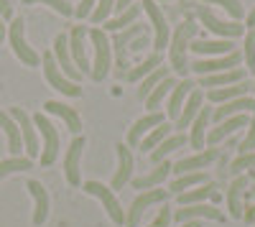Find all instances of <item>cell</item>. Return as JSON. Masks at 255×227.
Returning a JSON list of instances; mask_svg holds the SVG:
<instances>
[{
	"label": "cell",
	"mask_w": 255,
	"mask_h": 227,
	"mask_svg": "<svg viewBox=\"0 0 255 227\" xmlns=\"http://www.w3.org/2000/svg\"><path fill=\"white\" fill-rule=\"evenodd\" d=\"M197 38V20L186 15L181 23L176 26V31L171 33V46H168V56H171V64L176 69V74L186 77L189 74V61H186V51H189V44Z\"/></svg>",
	"instance_id": "obj_1"
},
{
	"label": "cell",
	"mask_w": 255,
	"mask_h": 227,
	"mask_svg": "<svg viewBox=\"0 0 255 227\" xmlns=\"http://www.w3.org/2000/svg\"><path fill=\"white\" fill-rule=\"evenodd\" d=\"M92 44H95V64H92V79L100 82L108 77L110 64H113V46H110V38L102 28H92Z\"/></svg>",
	"instance_id": "obj_2"
},
{
	"label": "cell",
	"mask_w": 255,
	"mask_h": 227,
	"mask_svg": "<svg viewBox=\"0 0 255 227\" xmlns=\"http://www.w3.org/2000/svg\"><path fill=\"white\" fill-rule=\"evenodd\" d=\"M41 64H44L46 82H49L54 90H59L61 95H67V97H79L82 95V87L77 85V82H72V79H67V77L61 74V69H59L56 61H54V54L51 51H46L44 56H41Z\"/></svg>",
	"instance_id": "obj_3"
},
{
	"label": "cell",
	"mask_w": 255,
	"mask_h": 227,
	"mask_svg": "<svg viewBox=\"0 0 255 227\" xmlns=\"http://www.w3.org/2000/svg\"><path fill=\"white\" fill-rule=\"evenodd\" d=\"M33 125L41 130V135H44V153H41V163H44V166H51V163L56 161V156H59V133L54 128V122L44 113L33 115Z\"/></svg>",
	"instance_id": "obj_4"
},
{
	"label": "cell",
	"mask_w": 255,
	"mask_h": 227,
	"mask_svg": "<svg viewBox=\"0 0 255 227\" xmlns=\"http://www.w3.org/2000/svg\"><path fill=\"white\" fill-rule=\"evenodd\" d=\"M84 192L92 194V197H97V199L105 204L108 217H110L115 225H125V210L120 207V202H118V197L113 194L110 187H105V184H100V181H87V184H84Z\"/></svg>",
	"instance_id": "obj_5"
},
{
	"label": "cell",
	"mask_w": 255,
	"mask_h": 227,
	"mask_svg": "<svg viewBox=\"0 0 255 227\" xmlns=\"http://www.w3.org/2000/svg\"><path fill=\"white\" fill-rule=\"evenodd\" d=\"M197 15L199 20L217 36H225V38H235V36H243L245 26L240 23V20H220L215 13L209 10V5H197Z\"/></svg>",
	"instance_id": "obj_6"
},
{
	"label": "cell",
	"mask_w": 255,
	"mask_h": 227,
	"mask_svg": "<svg viewBox=\"0 0 255 227\" xmlns=\"http://www.w3.org/2000/svg\"><path fill=\"white\" fill-rule=\"evenodd\" d=\"M23 28H26V23H23V18H13L10 20V33H8V38H10V46H13V51H15V56L23 61L26 67H36L38 61H41V56L26 44V36H23Z\"/></svg>",
	"instance_id": "obj_7"
},
{
	"label": "cell",
	"mask_w": 255,
	"mask_h": 227,
	"mask_svg": "<svg viewBox=\"0 0 255 227\" xmlns=\"http://www.w3.org/2000/svg\"><path fill=\"white\" fill-rule=\"evenodd\" d=\"M243 61V54L240 51H232L227 56H215V59H197L191 69H194L199 77H207V74H220V72H230V69H238Z\"/></svg>",
	"instance_id": "obj_8"
},
{
	"label": "cell",
	"mask_w": 255,
	"mask_h": 227,
	"mask_svg": "<svg viewBox=\"0 0 255 227\" xmlns=\"http://www.w3.org/2000/svg\"><path fill=\"white\" fill-rule=\"evenodd\" d=\"M168 194H171V192H166V189H148V192H140V194L133 199L128 215H125V227H135L138 220L143 217L145 207H151V204H156V202H166Z\"/></svg>",
	"instance_id": "obj_9"
},
{
	"label": "cell",
	"mask_w": 255,
	"mask_h": 227,
	"mask_svg": "<svg viewBox=\"0 0 255 227\" xmlns=\"http://www.w3.org/2000/svg\"><path fill=\"white\" fill-rule=\"evenodd\" d=\"M140 5H143V10L151 15V23H153V28H156V38H153V51H163L166 49V44L171 41V31H168V26H166V15L161 13V8L156 5V0H140Z\"/></svg>",
	"instance_id": "obj_10"
},
{
	"label": "cell",
	"mask_w": 255,
	"mask_h": 227,
	"mask_svg": "<svg viewBox=\"0 0 255 227\" xmlns=\"http://www.w3.org/2000/svg\"><path fill=\"white\" fill-rule=\"evenodd\" d=\"M10 117L18 122V128H20V138H23L28 158H36L38 156V138H36V130H33V120L28 117V113L23 108H10Z\"/></svg>",
	"instance_id": "obj_11"
},
{
	"label": "cell",
	"mask_w": 255,
	"mask_h": 227,
	"mask_svg": "<svg viewBox=\"0 0 255 227\" xmlns=\"http://www.w3.org/2000/svg\"><path fill=\"white\" fill-rule=\"evenodd\" d=\"M84 36H87V28L84 26H74L72 36H69V51L74 56V67L82 74H92V64L87 59V49H84Z\"/></svg>",
	"instance_id": "obj_12"
},
{
	"label": "cell",
	"mask_w": 255,
	"mask_h": 227,
	"mask_svg": "<svg viewBox=\"0 0 255 227\" xmlns=\"http://www.w3.org/2000/svg\"><path fill=\"white\" fill-rule=\"evenodd\" d=\"M54 54H56V64L61 67V72L67 74L69 79L79 82L82 79V72L74 67V61H72V51H69V36H64L59 33L56 41H54Z\"/></svg>",
	"instance_id": "obj_13"
},
{
	"label": "cell",
	"mask_w": 255,
	"mask_h": 227,
	"mask_svg": "<svg viewBox=\"0 0 255 227\" xmlns=\"http://www.w3.org/2000/svg\"><path fill=\"white\" fill-rule=\"evenodd\" d=\"M115 151H118V171H115V176H113V189H123L128 181L133 179V171H135V158H133V153H130V148L128 146H115Z\"/></svg>",
	"instance_id": "obj_14"
},
{
	"label": "cell",
	"mask_w": 255,
	"mask_h": 227,
	"mask_svg": "<svg viewBox=\"0 0 255 227\" xmlns=\"http://www.w3.org/2000/svg\"><path fill=\"white\" fill-rule=\"evenodd\" d=\"M26 189L31 192V197H33V225L36 227H41L46 222V217H49V194H46V189H44V184H38V181H26Z\"/></svg>",
	"instance_id": "obj_15"
},
{
	"label": "cell",
	"mask_w": 255,
	"mask_h": 227,
	"mask_svg": "<svg viewBox=\"0 0 255 227\" xmlns=\"http://www.w3.org/2000/svg\"><path fill=\"white\" fill-rule=\"evenodd\" d=\"M245 125H250V120H248L245 115H232V117H227V120L217 122V125L209 130V135H207L209 146H217L220 140H225L227 135H232L235 130H240V128H245Z\"/></svg>",
	"instance_id": "obj_16"
},
{
	"label": "cell",
	"mask_w": 255,
	"mask_h": 227,
	"mask_svg": "<svg viewBox=\"0 0 255 227\" xmlns=\"http://www.w3.org/2000/svg\"><path fill=\"white\" fill-rule=\"evenodd\" d=\"M212 161H217V148H204V151H199L197 156H191V158L176 161V166H174L171 171H174V174H179V176H184V174H194L197 169L209 166Z\"/></svg>",
	"instance_id": "obj_17"
},
{
	"label": "cell",
	"mask_w": 255,
	"mask_h": 227,
	"mask_svg": "<svg viewBox=\"0 0 255 227\" xmlns=\"http://www.w3.org/2000/svg\"><path fill=\"white\" fill-rule=\"evenodd\" d=\"M189 49L197 56H227V54L235 51V44H232L230 38H222V41H199V38H194L189 44Z\"/></svg>",
	"instance_id": "obj_18"
},
{
	"label": "cell",
	"mask_w": 255,
	"mask_h": 227,
	"mask_svg": "<svg viewBox=\"0 0 255 227\" xmlns=\"http://www.w3.org/2000/svg\"><path fill=\"white\" fill-rule=\"evenodd\" d=\"M82 148H84V138H74L72 146L67 151V158H64V174H67V181L72 187H79V156H82Z\"/></svg>",
	"instance_id": "obj_19"
},
{
	"label": "cell",
	"mask_w": 255,
	"mask_h": 227,
	"mask_svg": "<svg viewBox=\"0 0 255 227\" xmlns=\"http://www.w3.org/2000/svg\"><path fill=\"white\" fill-rule=\"evenodd\" d=\"M161 122H163V115H161V113H151V115L140 117L135 125L128 130V148H138V146H140V138H143L145 133H151L153 128H158Z\"/></svg>",
	"instance_id": "obj_20"
},
{
	"label": "cell",
	"mask_w": 255,
	"mask_h": 227,
	"mask_svg": "<svg viewBox=\"0 0 255 227\" xmlns=\"http://www.w3.org/2000/svg\"><path fill=\"white\" fill-rule=\"evenodd\" d=\"M197 217L222 222V212L215 210V207H207V204H189V207H179V210L171 215V220H176V222H181V225L189 222V220H197Z\"/></svg>",
	"instance_id": "obj_21"
},
{
	"label": "cell",
	"mask_w": 255,
	"mask_h": 227,
	"mask_svg": "<svg viewBox=\"0 0 255 227\" xmlns=\"http://www.w3.org/2000/svg\"><path fill=\"white\" fill-rule=\"evenodd\" d=\"M202 100H204L202 90H194V92L189 95V100L184 102V108H181V115L176 117V133L191 128V122H194V117H197L199 110H202Z\"/></svg>",
	"instance_id": "obj_22"
},
{
	"label": "cell",
	"mask_w": 255,
	"mask_h": 227,
	"mask_svg": "<svg viewBox=\"0 0 255 227\" xmlns=\"http://www.w3.org/2000/svg\"><path fill=\"white\" fill-rule=\"evenodd\" d=\"M250 90H253L250 82H238V85H230V87L209 90V92H207V100L215 102V105L220 108V105H225V102H232V100H238V97H245Z\"/></svg>",
	"instance_id": "obj_23"
},
{
	"label": "cell",
	"mask_w": 255,
	"mask_h": 227,
	"mask_svg": "<svg viewBox=\"0 0 255 227\" xmlns=\"http://www.w3.org/2000/svg\"><path fill=\"white\" fill-rule=\"evenodd\" d=\"M44 108H46V113L59 115L64 122H67V128H69V133H72V135H77V133L82 130V120H79V115L74 113V108L64 105V102H54V100H49Z\"/></svg>",
	"instance_id": "obj_24"
},
{
	"label": "cell",
	"mask_w": 255,
	"mask_h": 227,
	"mask_svg": "<svg viewBox=\"0 0 255 227\" xmlns=\"http://www.w3.org/2000/svg\"><path fill=\"white\" fill-rule=\"evenodd\" d=\"M243 110H253L255 113V100L250 97H238V100H232V102H225V105L215 108V113H212V117H215V122H222L232 115H240Z\"/></svg>",
	"instance_id": "obj_25"
},
{
	"label": "cell",
	"mask_w": 255,
	"mask_h": 227,
	"mask_svg": "<svg viewBox=\"0 0 255 227\" xmlns=\"http://www.w3.org/2000/svg\"><path fill=\"white\" fill-rule=\"evenodd\" d=\"M0 128H3L5 135H8V148H10V153L18 156L20 151H23V138H20V128H18V122L10 117V113L0 110Z\"/></svg>",
	"instance_id": "obj_26"
},
{
	"label": "cell",
	"mask_w": 255,
	"mask_h": 227,
	"mask_svg": "<svg viewBox=\"0 0 255 227\" xmlns=\"http://www.w3.org/2000/svg\"><path fill=\"white\" fill-rule=\"evenodd\" d=\"M245 187H248V176H235L232 179V184H230V189H227V204H230V215L232 217H243L245 215V207L240 204V194L245 192Z\"/></svg>",
	"instance_id": "obj_27"
},
{
	"label": "cell",
	"mask_w": 255,
	"mask_h": 227,
	"mask_svg": "<svg viewBox=\"0 0 255 227\" xmlns=\"http://www.w3.org/2000/svg\"><path fill=\"white\" fill-rule=\"evenodd\" d=\"M238 82H245V72L243 69H230V72H220V74L199 77L202 87H230V85H238Z\"/></svg>",
	"instance_id": "obj_28"
},
{
	"label": "cell",
	"mask_w": 255,
	"mask_h": 227,
	"mask_svg": "<svg viewBox=\"0 0 255 227\" xmlns=\"http://www.w3.org/2000/svg\"><path fill=\"white\" fill-rule=\"evenodd\" d=\"M140 13H143V5L135 3V5H130L128 10H123L120 15H115L113 20H105V28L113 31V33H120V31H125V28H130L133 23H138V15H140Z\"/></svg>",
	"instance_id": "obj_29"
},
{
	"label": "cell",
	"mask_w": 255,
	"mask_h": 227,
	"mask_svg": "<svg viewBox=\"0 0 255 227\" xmlns=\"http://www.w3.org/2000/svg\"><path fill=\"white\" fill-rule=\"evenodd\" d=\"M194 82H191V79H181L179 82V85H176V90L171 92V100H168V117H179L181 115V108H184V100L191 95V92H194Z\"/></svg>",
	"instance_id": "obj_30"
},
{
	"label": "cell",
	"mask_w": 255,
	"mask_h": 227,
	"mask_svg": "<svg viewBox=\"0 0 255 227\" xmlns=\"http://www.w3.org/2000/svg\"><path fill=\"white\" fill-rule=\"evenodd\" d=\"M171 169H174V163H168V161L158 163L151 174H145L140 179H133V189H145V192L148 189H156V184H161L168 174H171Z\"/></svg>",
	"instance_id": "obj_31"
},
{
	"label": "cell",
	"mask_w": 255,
	"mask_h": 227,
	"mask_svg": "<svg viewBox=\"0 0 255 227\" xmlns=\"http://www.w3.org/2000/svg\"><path fill=\"white\" fill-rule=\"evenodd\" d=\"M186 143H189V138H186L184 133H176V135H171V138H166L158 148H153V151H151V163H153V166H158V163H163V161H166V156H168V153L179 151L181 146H186Z\"/></svg>",
	"instance_id": "obj_32"
},
{
	"label": "cell",
	"mask_w": 255,
	"mask_h": 227,
	"mask_svg": "<svg viewBox=\"0 0 255 227\" xmlns=\"http://www.w3.org/2000/svg\"><path fill=\"white\" fill-rule=\"evenodd\" d=\"M202 199H217V187H215L212 181L202 184L199 189H191V192H184V194H179V197H176L179 207H189V204H199Z\"/></svg>",
	"instance_id": "obj_33"
},
{
	"label": "cell",
	"mask_w": 255,
	"mask_h": 227,
	"mask_svg": "<svg viewBox=\"0 0 255 227\" xmlns=\"http://www.w3.org/2000/svg\"><path fill=\"white\" fill-rule=\"evenodd\" d=\"M212 120V108H202L199 115L194 117V122H191V146H194L197 151L204 148V130H207V122Z\"/></svg>",
	"instance_id": "obj_34"
},
{
	"label": "cell",
	"mask_w": 255,
	"mask_h": 227,
	"mask_svg": "<svg viewBox=\"0 0 255 227\" xmlns=\"http://www.w3.org/2000/svg\"><path fill=\"white\" fill-rule=\"evenodd\" d=\"M166 77H171V69H168V67H163V64H161V67H158L156 72H151L148 77H143V85L138 87V97H140V100L145 102V97L151 95V92H153V90H156V87L161 85V82H163Z\"/></svg>",
	"instance_id": "obj_35"
},
{
	"label": "cell",
	"mask_w": 255,
	"mask_h": 227,
	"mask_svg": "<svg viewBox=\"0 0 255 227\" xmlns=\"http://www.w3.org/2000/svg\"><path fill=\"white\" fill-rule=\"evenodd\" d=\"M161 67V54L158 51H153L151 56H148L143 64H138V67H133V69H128V74H125V79H130V82H135V79H143V77H148L151 72H156Z\"/></svg>",
	"instance_id": "obj_36"
},
{
	"label": "cell",
	"mask_w": 255,
	"mask_h": 227,
	"mask_svg": "<svg viewBox=\"0 0 255 227\" xmlns=\"http://www.w3.org/2000/svg\"><path fill=\"white\" fill-rule=\"evenodd\" d=\"M207 181H212L209 174H204V171H194V174H184V176H179V179L171 184V189H174V194H184L189 187H197V184H207Z\"/></svg>",
	"instance_id": "obj_37"
},
{
	"label": "cell",
	"mask_w": 255,
	"mask_h": 227,
	"mask_svg": "<svg viewBox=\"0 0 255 227\" xmlns=\"http://www.w3.org/2000/svg\"><path fill=\"white\" fill-rule=\"evenodd\" d=\"M171 87H176V85H174V79H171V77H166V79L161 82V85H158V87H156L151 95H148V97H145V108L151 110V113H158L161 100H163L168 92H171Z\"/></svg>",
	"instance_id": "obj_38"
},
{
	"label": "cell",
	"mask_w": 255,
	"mask_h": 227,
	"mask_svg": "<svg viewBox=\"0 0 255 227\" xmlns=\"http://www.w3.org/2000/svg\"><path fill=\"white\" fill-rule=\"evenodd\" d=\"M168 133H171V125H168V122H161L158 128H153L151 133H148V138L140 143V148H143L145 153H151L153 148H158L161 143L166 140V135H168Z\"/></svg>",
	"instance_id": "obj_39"
},
{
	"label": "cell",
	"mask_w": 255,
	"mask_h": 227,
	"mask_svg": "<svg viewBox=\"0 0 255 227\" xmlns=\"http://www.w3.org/2000/svg\"><path fill=\"white\" fill-rule=\"evenodd\" d=\"M31 166H33L31 158H20V156H13L8 161H0V181H3L8 174H13V171H26Z\"/></svg>",
	"instance_id": "obj_40"
},
{
	"label": "cell",
	"mask_w": 255,
	"mask_h": 227,
	"mask_svg": "<svg viewBox=\"0 0 255 227\" xmlns=\"http://www.w3.org/2000/svg\"><path fill=\"white\" fill-rule=\"evenodd\" d=\"M202 3H204V5H222L235 20H240V18L245 15V8H243L240 0H202Z\"/></svg>",
	"instance_id": "obj_41"
},
{
	"label": "cell",
	"mask_w": 255,
	"mask_h": 227,
	"mask_svg": "<svg viewBox=\"0 0 255 227\" xmlns=\"http://www.w3.org/2000/svg\"><path fill=\"white\" fill-rule=\"evenodd\" d=\"M253 169H255V153H243V156H238L235 161H232L230 174L232 176H240L243 171H253Z\"/></svg>",
	"instance_id": "obj_42"
},
{
	"label": "cell",
	"mask_w": 255,
	"mask_h": 227,
	"mask_svg": "<svg viewBox=\"0 0 255 227\" xmlns=\"http://www.w3.org/2000/svg\"><path fill=\"white\" fill-rule=\"evenodd\" d=\"M113 10H115V0H100V3H97V8H95V13H92L95 26L105 23V20L110 18V13H113Z\"/></svg>",
	"instance_id": "obj_43"
},
{
	"label": "cell",
	"mask_w": 255,
	"mask_h": 227,
	"mask_svg": "<svg viewBox=\"0 0 255 227\" xmlns=\"http://www.w3.org/2000/svg\"><path fill=\"white\" fill-rule=\"evenodd\" d=\"M26 5H33V3H44V5H51L56 13H61V15H72L74 13V8L67 3V0H23Z\"/></svg>",
	"instance_id": "obj_44"
},
{
	"label": "cell",
	"mask_w": 255,
	"mask_h": 227,
	"mask_svg": "<svg viewBox=\"0 0 255 227\" xmlns=\"http://www.w3.org/2000/svg\"><path fill=\"white\" fill-rule=\"evenodd\" d=\"M248 67L255 72V28H248V36H245V51H243Z\"/></svg>",
	"instance_id": "obj_45"
},
{
	"label": "cell",
	"mask_w": 255,
	"mask_h": 227,
	"mask_svg": "<svg viewBox=\"0 0 255 227\" xmlns=\"http://www.w3.org/2000/svg\"><path fill=\"white\" fill-rule=\"evenodd\" d=\"M238 148H240V156H243V153H253V148H255V115L250 117V130H248V138L240 143Z\"/></svg>",
	"instance_id": "obj_46"
},
{
	"label": "cell",
	"mask_w": 255,
	"mask_h": 227,
	"mask_svg": "<svg viewBox=\"0 0 255 227\" xmlns=\"http://www.w3.org/2000/svg\"><path fill=\"white\" fill-rule=\"evenodd\" d=\"M168 222H171V207H163L148 227H168Z\"/></svg>",
	"instance_id": "obj_47"
},
{
	"label": "cell",
	"mask_w": 255,
	"mask_h": 227,
	"mask_svg": "<svg viewBox=\"0 0 255 227\" xmlns=\"http://www.w3.org/2000/svg\"><path fill=\"white\" fill-rule=\"evenodd\" d=\"M145 46H151V38H148V33L138 36V38H135V41H133V44L128 46V49H130V51L135 54V51H140V49H145ZM125 54H128V51H125Z\"/></svg>",
	"instance_id": "obj_48"
},
{
	"label": "cell",
	"mask_w": 255,
	"mask_h": 227,
	"mask_svg": "<svg viewBox=\"0 0 255 227\" xmlns=\"http://www.w3.org/2000/svg\"><path fill=\"white\" fill-rule=\"evenodd\" d=\"M92 5H95V0H82V5L74 10V13H77V18H87V15L92 13Z\"/></svg>",
	"instance_id": "obj_49"
},
{
	"label": "cell",
	"mask_w": 255,
	"mask_h": 227,
	"mask_svg": "<svg viewBox=\"0 0 255 227\" xmlns=\"http://www.w3.org/2000/svg\"><path fill=\"white\" fill-rule=\"evenodd\" d=\"M0 18H8V20H13V8H10V0H0Z\"/></svg>",
	"instance_id": "obj_50"
},
{
	"label": "cell",
	"mask_w": 255,
	"mask_h": 227,
	"mask_svg": "<svg viewBox=\"0 0 255 227\" xmlns=\"http://www.w3.org/2000/svg\"><path fill=\"white\" fill-rule=\"evenodd\" d=\"M133 3H138V0H115V15H120L123 10H128Z\"/></svg>",
	"instance_id": "obj_51"
},
{
	"label": "cell",
	"mask_w": 255,
	"mask_h": 227,
	"mask_svg": "<svg viewBox=\"0 0 255 227\" xmlns=\"http://www.w3.org/2000/svg\"><path fill=\"white\" fill-rule=\"evenodd\" d=\"M243 220H245V222H255V204H253V207H245Z\"/></svg>",
	"instance_id": "obj_52"
},
{
	"label": "cell",
	"mask_w": 255,
	"mask_h": 227,
	"mask_svg": "<svg viewBox=\"0 0 255 227\" xmlns=\"http://www.w3.org/2000/svg\"><path fill=\"white\" fill-rule=\"evenodd\" d=\"M248 28H255V8L250 10V15H248V23H245Z\"/></svg>",
	"instance_id": "obj_53"
},
{
	"label": "cell",
	"mask_w": 255,
	"mask_h": 227,
	"mask_svg": "<svg viewBox=\"0 0 255 227\" xmlns=\"http://www.w3.org/2000/svg\"><path fill=\"white\" fill-rule=\"evenodd\" d=\"M5 41V26H3V18H0V44Z\"/></svg>",
	"instance_id": "obj_54"
},
{
	"label": "cell",
	"mask_w": 255,
	"mask_h": 227,
	"mask_svg": "<svg viewBox=\"0 0 255 227\" xmlns=\"http://www.w3.org/2000/svg\"><path fill=\"white\" fill-rule=\"evenodd\" d=\"M181 227H202V225H199V222H197V220H189V222H184V225H181Z\"/></svg>",
	"instance_id": "obj_55"
},
{
	"label": "cell",
	"mask_w": 255,
	"mask_h": 227,
	"mask_svg": "<svg viewBox=\"0 0 255 227\" xmlns=\"http://www.w3.org/2000/svg\"><path fill=\"white\" fill-rule=\"evenodd\" d=\"M248 179H253V181H255V169H253V171H248Z\"/></svg>",
	"instance_id": "obj_56"
},
{
	"label": "cell",
	"mask_w": 255,
	"mask_h": 227,
	"mask_svg": "<svg viewBox=\"0 0 255 227\" xmlns=\"http://www.w3.org/2000/svg\"><path fill=\"white\" fill-rule=\"evenodd\" d=\"M158 3H168V0H158Z\"/></svg>",
	"instance_id": "obj_57"
},
{
	"label": "cell",
	"mask_w": 255,
	"mask_h": 227,
	"mask_svg": "<svg viewBox=\"0 0 255 227\" xmlns=\"http://www.w3.org/2000/svg\"><path fill=\"white\" fill-rule=\"evenodd\" d=\"M253 90H255V85H253Z\"/></svg>",
	"instance_id": "obj_58"
}]
</instances>
